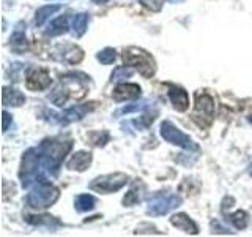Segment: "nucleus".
I'll return each mask as SVG.
<instances>
[{
	"label": "nucleus",
	"mask_w": 252,
	"mask_h": 237,
	"mask_svg": "<svg viewBox=\"0 0 252 237\" xmlns=\"http://www.w3.org/2000/svg\"><path fill=\"white\" fill-rule=\"evenodd\" d=\"M170 221H172L173 226L183 229L185 233H191V234H197V233H199V229H197V225L188 215H185V213H177V215H173L170 218Z\"/></svg>",
	"instance_id": "obj_10"
},
{
	"label": "nucleus",
	"mask_w": 252,
	"mask_h": 237,
	"mask_svg": "<svg viewBox=\"0 0 252 237\" xmlns=\"http://www.w3.org/2000/svg\"><path fill=\"white\" fill-rule=\"evenodd\" d=\"M172 2H177V0H172Z\"/></svg>",
	"instance_id": "obj_26"
},
{
	"label": "nucleus",
	"mask_w": 252,
	"mask_h": 237,
	"mask_svg": "<svg viewBox=\"0 0 252 237\" xmlns=\"http://www.w3.org/2000/svg\"><path fill=\"white\" fill-rule=\"evenodd\" d=\"M123 60L128 67H136L142 76L152 78L155 75V60L144 51L129 47V49L125 51Z\"/></svg>",
	"instance_id": "obj_2"
},
{
	"label": "nucleus",
	"mask_w": 252,
	"mask_h": 237,
	"mask_svg": "<svg viewBox=\"0 0 252 237\" xmlns=\"http://www.w3.org/2000/svg\"><path fill=\"white\" fill-rule=\"evenodd\" d=\"M98 60L101 63H104V65H107V63H112L115 60V51L112 49V47H106L104 51H101L98 54Z\"/></svg>",
	"instance_id": "obj_19"
},
{
	"label": "nucleus",
	"mask_w": 252,
	"mask_h": 237,
	"mask_svg": "<svg viewBox=\"0 0 252 237\" xmlns=\"http://www.w3.org/2000/svg\"><path fill=\"white\" fill-rule=\"evenodd\" d=\"M213 114H215V100L208 93L199 92L195 95V113L192 118L200 126H207L213 120Z\"/></svg>",
	"instance_id": "obj_3"
},
{
	"label": "nucleus",
	"mask_w": 252,
	"mask_h": 237,
	"mask_svg": "<svg viewBox=\"0 0 252 237\" xmlns=\"http://www.w3.org/2000/svg\"><path fill=\"white\" fill-rule=\"evenodd\" d=\"M180 204V199L177 196H169V195H156L152 201H150V209L148 212L152 215H164L173 207H177Z\"/></svg>",
	"instance_id": "obj_6"
},
{
	"label": "nucleus",
	"mask_w": 252,
	"mask_h": 237,
	"mask_svg": "<svg viewBox=\"0 0 252 237\" xmlns=\"http://www.w3.org/2000/svg\"><path fill=\"white\" fill-rule=\"evenodd\" d=\"M169 97H170L172 105L175 106L177 111H186L189 108L188 93L183 89H180V87H172L170 92H169Z\"/></svg>",
	"instance_id": "obj_9"
},
{
	"label": "nucleus",
	"mask_w": 252,
	"mask_h": 237,
	"mask_svg": "<svg viewBox=\"0 0 252 237\" xmlns=\"http://www.w3.org/2000/svg\"><path fill=\"white\" fill-rule=\"evenodd\" d=\"M60 5H46L43 8H39L36 11V18H35V24L36 26H43V24L51 18L54 13H57L60 10Z\"/></svg>",
	"instance_id": "obj_13"
},
{
	"label": "nucleus",
	"mask_w": 252,
	"mask_h": 237,
	"mask_svg": "<svg viewBox=\"0 0 252 237\" xmlns=\"http://www.w3.org/2000/svg\"><path fill=\"white\" fill-rule=\"evenodd\" d=\"M24 101H26V97H24V95L19 90L8 89V87H5L3 103H5L6 106H21Z\"/></svg>",
	"instance_id": "obj_12"
},
{
	"label": "nucleus",
	"mask_w": 252,
	"mask_h": 237,
	"mask_svg": "<svg viewBox=\"0 0 252 237\" xmlns=\"http://www.w3.org/2000/svg\"><path fill=\"white\" fill-rule=\"evenodd\" d=\"M82 59V51L76 46H68L63 49V60L68 63H79Z\"/></svg>",
	"instance_id": "obj_15"
},
{
	"label": "nucleus",
	"mask_w": 252,
	"mask_h": 237,
	"mask_svg": "<svg viewBox=\"0 0 252 237\" xmlns=\"http://www.w3.org/2000/svg\"><path fill=\"white\" fill-rule=\"evenodd\" d=\"M76 207L79 212H87L94 207V198L90 195H81L76 199Z\"/></svg>",
	"instance_id": "obj_17"
},
{
	"label": "nucleus",
	"mask_w": 252,
	"mask_h": 237,
	"mask_svg": "<svg viewBox=\"0 0 252 237\" xmlns=\"http://www.w3.org/2000/svg\"><path fill=\"white\" fill-rule=\"evenodd\" d=\"M228 220H230V223L236 228V229H244L248 226V213L246 212H243V210H238V212H235L233 215L228 217Z\"/></svg>",
	"instance_id": "obj_18"
},
{
	"label": "nucleus",
	"mask_w": 252,
	"mask_h": 237,
	"mask_svg": "<svg viewBox=\"0 0 252 237\" xmlns=\"http://www.w3.org/2000/svg\"><path fill=\"white\" fill-rule=\"evenodd\" d=\"M107 139H109V134L104 131L102 134H101V133H94L92 141H93V144H94V146H104Z\"/></svg>",
	"instance_id": "obj_22"
},
{
	"label": "nucleus",
	"mask_w": 252,
	"mask_h": 237,
	"mask_svg": "<svg viewBox=\"0 0 252 237\" xmlns=\"http://www.w3.org/2000/svg\"><path fill=\"white\" fill-rule=\"evenodd\" d=\"M92 161V155L87 152H77L71 157V160L68 161V168L69 169H76V171H85L89 168V164Z\"/></svg>",
	"instance_id": "obj_11"
},
{
	"label": "nucleus",
	"mask_w": 252,
	"mask_h": 237,
	"mask_svg": "<svg viewBox=\"0 0 252 237\" xmlns=\"http://www.w3.org/2000/svg\"><path fill=\"white\" fill-rule=\"evenodd\" d=\"M94 3H106V2H109V0H93Z\"/></svg>",
	"instance_id": "obj_24"
},
{
	"label": "nucleus",
	"mask_w": 252,
	"mask_h": 237,
	"mask_svg": "<svg viewBox=\"0 0 252 237\" xmlns=\"http://www.w3.org/2000/svg\"><path fill=\"white\" fill-rule=\"evenodd\" d=\"M140 95V87L136 84H120L114 90V98L117 101L122 100H134Z\"/></svg>",
	"instance_id": "obj_8"
},
{
	"label": "nucleus",
	"mask_w": 252,
	"mask_h": 237,
	"mask_svg": "<svg viewBox=\"0 0 252 237\" xmlns=\"http://www.w3.org/2000/svg\"><path fill=\"white\" fill-rule=\"evenodd\" d=\"M161 136L167 142H172V144H177L180 147L191 149V150L197 149V146L191 141V138L186 136L183 131H180L177 126L173 123H170V122H164L161 125Z\"/></svg>",
	"instance_id": "obj_5"
},
{
	"label": "nucleus",
	"mask_w": 252,
	"mask_h": 237,
	"mask_svg": "<svg viewBox=\"0 0 252 237\" xmlns=\"http://www.w3.org/2000/svg\"><path fill=\"white\" fill-rule=\"evenodd\" d=\"M142 3H144L145 6L148 8H152L153 11H159L161 10V6L164 3V0H140Z\"/></svg>",
	"instance_id": "obj_21"
},
{
	"label": "nucleus",
	"mask_w": 252,
	"mask_h": 237,
	"mask_svg": "<svg viewBox=\"0 0 252 237\" xmlns=\"http://www.w3.org/2000/svg\"><path fill=\"white\" fill-rule=\"evenodd\" d=\"M87 24H89V16L81 13V14H77L74 21H73V29H74V35L77 37H81L85 34V30H87Z\"/></svg>",
	"instance_id": "obj_16"
},
{
	"label": "nucleus",
	"mask_w": 252,
	"mask_h": 237,
	"mask_svg": "<svg viewBox=\"0 0 252 237\" xmlns=\"http://www.w3.org/2000/svg\"><path fill=\"white\" fill-rule=\"evenodd\" d=\"M131 75H132V71H131V70L120 67V68H117V70L114 71V73H112V79H114V81H122V79L129 78Z\"/></svg>",
	"instance_id": "obj_20"
},
{
	"label": "nucleus",
	"mask_w": 252,
	"mask_h": 237,
	"mask_svg": "<svg viewBox=\"0 0 252 237\" xmlns=\"http://www.w3.org/2000/svg\"><path fill=\"white\" fill-rule=\"evenodd\" d=\"M249 122H251V123H252V116H251V117H249Z\"/></svg>",
	"instance_id": "obj_25"
},
{
	"label": "nucleus",
	"mask_w": 252,
	"mask_h": 237,
	"mask_svg": "<svg viewBox=\"0 0 252 237\" xmlns=\"http://www.w3.org/2000/svg\"><path fill=\"white\" fill-rule=\"evenodd\" d=\"M51 84V78L46 70H35L27 76V87L30 90H43Z\"/></svg>",
	"instance_id": "obj_7"
},
{
	"label": "nucleus",
	"mask_w": 252,
	"mask_h": 237,
	"mask_svg": "<svg viewBox=\"0 0 252 237\" xmlns=\"http://www.w3.org/2000/svg\"><path fill=\"white\" fill-rule=\"evenodd\" d=\"M126 182H128V176H125V174H110V176L98 177L94 182H92L90 188L99 193H114L125 187Z\"/></svg>",
	"instance_id": "obj_4"
},
{
	"label": "nucleus",
	"mask_w": 252,
	"mask_h": 237,
	"mask_svg": "<svg viewBox=\"0 0 252 237\" xmlns=\"http://www.w3.org/2000/svg\"><path fill=\"white\" fill-rule=\"evenodd\" d=\"M57 198H59V190L47 180H44V182H36L35 187L30 190L27 201L35 209H46L57 201Z\"/></svg>",
	"instance_id": "obj_1"
},
{
	"label": "nucleus",
	"mask_w": 252,
	"mask_h": 237,
	"mask_svg": "<svg viewBox=\"0 0 252 237\" xmlns=\"http://www.w3.org/2000/svg\"><path fill=\"white\" fill-rule=\"evenodd\" d=\"M68 30V18L66 16H59L57 19H54L49 26L47 34L49 35H62Z\"/></svg>",
	"instance_id": "obj_14"
},
{
	"label": "nucleus",
	"mask_w": 252,
	"mask_h": 237,
	"mask_svg": "<svg viewBox=\"0 0 252 237\" xmlns=\"http://www.w3.org/2000/svg\"><path fill=\"white\" fill-rule=\"evenodd\" d=\"M8 123H10V116H8V113H3V130L5 131L8 130Z\"/></svg>",
	"instance_id": "obj_23"
}]
</instances>
